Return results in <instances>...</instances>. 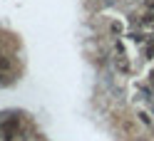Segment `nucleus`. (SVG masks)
<instances>
[{
  "label": "nucleus",
  "instance_id": "1",
  "mask_svg": "<svg viewBox=\"0 0 154 141\" xmlns=\"http://www.w3.org/2000/svg\"><path fill=\"white\" fill-rule=\"evenodd\" d=\"M114 64H117V69H119V72H124V74L132 69V67H129V62L124 60V54H117V57H114Z\"/></svg>",
  "mask_w": 154,
  "mask_h": 141
},
{
  "label": "nucleus",
  "instance_id": "2",
  "mask_svg": "<svg viewBox=\"0 0 154 141\" xmlns=\"http://www.w3.org/2000/svg\"><path fill=\"white\" fill-rule=\"evenodd\" d=\"M139 121H142V124L144 126H154V119H152V114H149V111H139Z\"/></svg>",
  "mask_w": 154,
  "mask_h": 141
},
{
  "label": "nucleus",
  "instance_id": "3",
  "mask_svg": "<svg viewBox=\"0 0 154 141\" xmlns=\"http://www.w3.org/2000/svg\"><path fill=\"white\" fill-rule=\"evenodd\" d=\"M13 67V62H10V57H5V54H0V74L3 72H8Z\"/></svg>",
  "mask_w": 154,
  "mask_h": 141
},
{
  "label": "nucleus",
  "instance_id": "4",
  "mask_svg": "<svg viewBox=\"0 0 154 141\" xmlns=\"http://www.w3.org/2000/svg\"><path fill=\"white\" fill-rule=\"evenodd\" d=\"M112 32L119 35V32H122V25H119V22H112Z\"/></svg>",
  "mask_w": 154,
  "mask_h": 141
},
{
  "label": "nucleus",
  "instance_id": "5",
  "mask_svg": "<svg viewBox=\"0 0 154 141\" xmlns=\"http://www.w3.org/2000/svg\"><path fill=\"white\" fill-rule=\"evenodd\" d=\"M0 141H3V131H0Z\"/></svg>",
  "mask_w": 154,
  "mask_h": 141
}]
</instances>
